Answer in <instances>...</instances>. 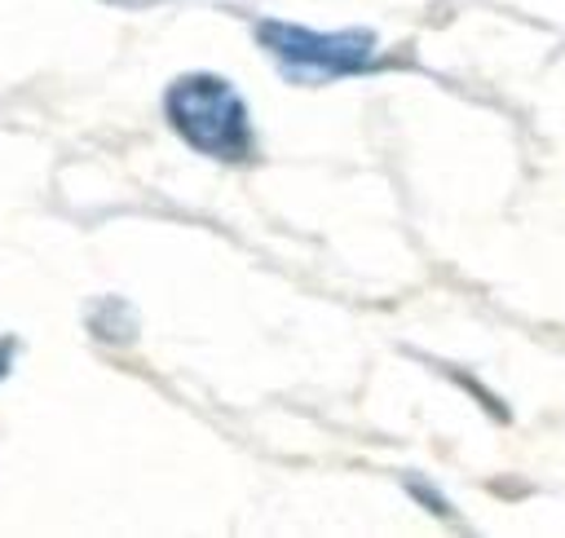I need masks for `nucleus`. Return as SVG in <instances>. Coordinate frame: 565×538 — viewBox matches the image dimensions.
Segmentation results:
<instances>
[{
    "label": "nucleus",
    "instance_id": "f257e3e1",
    "mask_svg": "<svg viewBox=\"0 0 565 538\" xmlns=\"http://www.w3.org/2000/svg\"><path fill=\"white\" fill-rule=\"evenodd\" d=\"M168 128L203 159L225 168H247L260 159L256 119L247 97L216 71H181L163 88Z\"/></svg>",
    "mask_w": 565,
    "mask_h": 538
},
{
    "label": "nucleus",
    "instance_id": "f03ea898",
    "mask_svg": "<svg viewBox=\"0 0 565 538\" xmlns=\"http://www.w3.org/2000/svg\"><path fill=\"white\" fill-rule=\"evenodd\" d=\"M256 44L274 57V66L291 79L322 84V79H344V75H366L380 71V40L366 26H340V31H313L305 22L287 18H260L256 22Z\"/></svg>",
    "mask_w": 565,
    "mask_h": 538
},
{
    "label": "nucleus",
    "instance_id": "7ed1b4c3",
    "mask_svg": "<svg viewBox=\"0 0 565 538\" xmlns=\"http://www.w3.org/2000/svg\"><path fill=\"white\" fill-rule=\"evenodd\" d=\"M402 489L424 507V512H433L437 520H450V525H459V512H455V503L428 481V476H402Z\"/></svg>",
    "mask_w": 565,
    "mask_h": 538
},
{
    "label": "nucleus",
    "instance_id": "20e7f679",
    "mask_svg": "<svg viewBox=\"0 0 565 538\" xmlns=\"http://www.w3.org/2000/svg\"><path fill=\"white\" fill-rule=\"evenodd\" d=\"M446 375H450V379H455V384H459V388H463V392H468L472 401H481L490 419H499V423H508V419H512V410L503 406V397H494V392H490V388H486L481 379H472L468 370H455V366H446Z\"/></svg>",
    "mask_w": 565,
    "mask_h": 538
},
{
    "label": "nucleus",
    "instance_id": "39448f33",
    "mask_svg": "<svg viewBox=\"0 0 565 538\" xmlns=\"http://www.w3.org/2000/svg\"><path fill=\"white\" fill-rule=\"evenodd\" d=\"M13 357H18V340L13 335H0V379H9Z\"/></svg>",
    "mask_w": 565,
    "mask_h": 538
},
{
    "label": "nucleus",
    "instance_id": "423d86ee",
    "mask_svg": "<svg viewBox=\"0 0 565 538\" xmlns=\"http://www.w3.org/2000/svg\"><path fill=\"white\" fill-rule=\"evenodd\" d=\"M110 4H128V9H141V4H159V0H110Z\"/></svg>",
    "mask_w": 565,
    "mask_h": 538
}]
</instances>
